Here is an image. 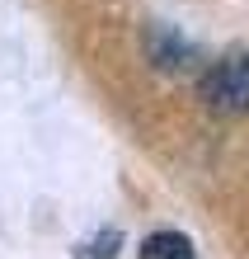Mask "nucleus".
I'll use <instances>...</instances> for the list:
<instances>
[{
	"label": "nucleus",
	"instance_id": "nucleus-1",
	"mask_svg": "<svg viewBox=\"0 0 249 259\" xmlns=\"http://www.w3.org/2000/svg\"><path fill=\"white\" fill-rule=\"evenodd\" d=\"M197 99L207 104V113L244 118V113H249V48L226 52L221 62H212L207 71H202Z\"/></svg>",
	"mask_w": 249,
	"mask_h": 259
},
{
	"label": "nucleus",
	"instance_id": "nucleus-2",
	"mask_svg": "<svg viewBox=\"0 0 249 259\" xmlns=\"http://www.w3.org/2000/svg\"><path fill=\"white\" fill-rule=\"evenodd\" d=\"M141 48H146V62L155 71H165V75H179V71H188L197 62V48L183 33H174L169 24H151L141 33Z\"/></svg>",
	"mask_w": 249,
	"mask_h": 259
},
{
	"label": "nucleus",
	"instance_id": "nucleus-3",
	"mask_svg": "<svg viewBox=\"0 0 249 259\" xmlns=\"http://www.w3.org/2000/svg\"><path fill=\"white\" fill-rule=\"evenodd\" d=\"M141 259H193V240L183 231H151L141 240Z\"/></svg>",
	"mask_w": 249,
	"mask_h": 259
}]
</instances>
